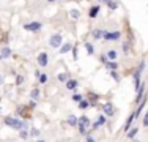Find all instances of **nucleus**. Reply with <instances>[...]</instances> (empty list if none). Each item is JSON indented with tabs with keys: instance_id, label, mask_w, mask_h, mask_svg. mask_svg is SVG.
Here are the masks:
<instances>
[{
	"instance_id": "1",
	"label": "nucleus",
	"mask_w": 148,
	"mask_h": 142,
	"mask_svg": "<svg viewBox=\"0 0 148 142\" xmlns=\"http://www.w3.org/2000/svg\"><path fill=\"white\" fill-rule=\"evenodd\" d=\"M5 125L10 126V128H13V130H17V131L25 130V128H27V123L25 122L16 119V117H11V115H6L5 117Z\"/></svg>"
},
{
	"instance_id": "2",
	"label": "nucleus",
	"mask_w": 148,
	"mask_h": 142,
	"mask_svg": "<svg viewBox=\"0 0 148 142\" xmlns=\"http://www.w3.org/2000/svg\"><path fill=\"white\" fill-rule=\"evenodd\" d=\"M90 119L87 115H82V117H79V120H77V128H79V133L80 134H87V130L91 126L90 125Z\"/></svg>"
},
{
	"instance_id": "3",
	"label": "nucleus",
	"mask_w": 148,
	"mask_h": 142,
	"mask_svg": "<svg viewBox=\"0 0 148 142\" xmlns=\"http://www.w3.org/2000/svg\"><path fill=\"white\" fill-rule=\"evenodd\" d=\"M145 68V62H140V65H139V68H137L136 71H134V88H136V92L139 90V87H140V76H142V70Z\"/></svg>"
},
{
	"instance_id": "4",
	"label": "nucleus",
	"mask_w": 148,
	"mask_h": 142,
	"mask_svg": "<svg viewBox=\"0 0 148 142\" xmlns=\"http://www.w3.org/2000/svg\"><path fill=\"white\" fill-rule=\"evenodd\" d=\"M62 41H63V35H60V33H54L49 38L51 48H60V46H62Z\"/></svg>"
},
{
	"instance_id": "5",
	"label": "nucleus",
	"mask_w": 148,
	"mask_h": 142,
	"mask_svg": "<svg viewBox=\"0 0 148 142\" xmlns=\"http://www.w3.org/2000/svg\"><path fill=\"white\" fill-rule=\"evenodd\" d=\"M41 27H43V24H41V22H38V21H33V22L25 24V26H24V30L36 33V32H40V30H41Z\"/></svg>"
},
{
	"instance_id": "6",
	"label": "nucleus",
	"mask_w": 148,
	"mask_h": 142,
	"mask_svg": "<svg viewBox=\"0 0 148 142\" xmlns=\"http://www.w3.org/2000/svg\"><path fill=\"white\" fill-rule=\"evenodd\" d=\"M120 38H121V32L115 30V32H106L103 40H106V41H117V40H120Z\"/></svg>"
},
{
	"instance_id": "7",
	"label": "nucleus",
	"mask_w": 148,
	"mask_h": 142,
	"mask_svg": "<svg viewBox=\"0 0 148 142\" xmlns=\"http://www.w3.org/2000/svg\"><path fill=\"white\" fill-rule=\"evenodd\" d=\"M36 62H38V65L40 66H47L49 65V57H47V54L46 52H40L38 54V57H36Z\"/></svg>"
},
{
	"instance_id": "8",
	"label": "nucleus",
	"mask_w": 148,
	"mask_h": 142,
	"mask_svg": "<svg viewBox=\"0 0 148 142\" xmlns=\"http://www.w3.org/2000/svg\"><path fill=\"white\" fill-rule=\"evenodd\" d=\"M103 111H104V115L112 117L115 114V108H114L112 103H104V104H103Z\"/></svg>"
},
{
	"instance_id": "9",
	"label": "nucleus",
	"mask_w": 148,
	"mask_h": 142,
	"mask_svg": "<svg viewBox=\"0 0 148 142\" xmlns=\"http://www.w3.org/2000/svg\"><path fill=\"white\" fill-rule=\"evenodd\" d=\"M143 97H145V84H140V87H139V90H137V98H136V104H139L140 101L143 99Z\"/></svg>"
},
{
	"instance_id": "10",
	"label": "nucleus",
	"mask_w": 148,
	"mask_h": 142,
	"mask_svg": "<svg viewBox=\"0 0 148 142\" xmlns=\"http://www.w3.org/2000/svg\"><path fill=\"white\" fill-rule=\"evenodd\" d=\"M99 11H101V3H98V5H93L90 8V13H88V16L91 17V19H95V17L99 14Z\"/></svg>"
},
{
	"instance_id": "11",
	"label": "nucleus",
	"mask_w": 148,
	"mask_h": 142,
	"mask_svg": "<svg viewBox=\"0 0 148 142\" xmlns=\"http://www.w3.org/2000/svg\"><path fill=\"white\" fill-rule=\"evenodd\" d=\"M134 119H136V115H134V114H131V115L128 117V120H126V123H125V128H123V130H125V133H128V131L132 128V122H134Z\"/></svg>"
},
{
	"instance_id": "12",
	"label": "nucleus",
	"mask_w": 148,
	"mask_h": 142,
	"mask_svg": "<svg viewBox=\"0 0 148 142\" xmlns=\"http://www.w3.org/2000/svg\"><path fill=\"white\" fill-rule=\"evenodd\" d=\"M104 33H106V30H101V28H95V30L91 32V37H93L95 40H101V38H104Z\"/></svg>"
},
{
	"instance_id": "13",
	"label": "nucleus",
	"mask_w": 148,
	"mask_h": 142,
	"mask_svg": "<svg viewBox=\"0 0 148 142\" xmlns=\"http://www.w3.org/2000/svg\"><path fill=\"white\" fill-rule=\"evenodd\" d=\"M106 123V117L104 115H98V119H96V122L93 123V125H91V128H93V130H96V128H99V126H103Z\"/></svg>"
},
{
	"instance_id": "14",
	"label": "nucleus",
	"mask_w": 148,
	"mask_h": 142,
	"mask_svg": "<svg viewBox=\"0 0 148 142\" xmlns=\"http://www.w3.org/2000/svg\"><path fill=\"white\" fill-rule=\"evenodd\" d=\"M66 88H68V90H76V88H77V85H79V82H77V81L76 79H68V81H66Z\"/></svg>"
},
{
	"instance_id": "15",
	"label": "nucleus",
	"mask_w": 148,
	"mask_h": 142,
	"mask_svg": "<svg viewBox=\"0 0 148 142\" xmlns=\"http://www.w3.org/2000/svg\"><path fill=\"white\" fill-rule=\"evenodd\" d=\"M77 120H79V117H76V115H68V120H66V122H68V125L69 126H77Z\"/></svg>"
},
{
	"instance_id": "16",
	"label": "nucleus",
	"mask_w": 148,
	"mask_h": 142,
	"mask_svg": "<svg viewBox=\"0 0 148 142\" xmlns=\"http://www.w3.org/2000/svg\"><path fill=\"white\" fill-rule=\"evenodd\" d=\"M137 133H139V128L137 126H134V128H131V130L126 133V136H128V139H134V137L137 136Z\"/></svg>"
},
{
	"instance_id": "17",
	"label": "nucleus",
	"mask_w": 148,
	"mask_h": 142,
	"mask_svg": "<svg viewBox=\"0 0 148 142\" xmlns=\"http://www.w3.org/2000/svg\"><path fill=\"white\" fill-rule=\"evenodd\" d=\"M85 51H87V54L88 55H93L95 54V48H93V44H91V43H88V41H85Z\"/></svg>"
},
{
	"instance_id": "18",
	"label": "nucleus",
	"mask_w": 148,
	"mask_h": 142,
	"mask_svg": "<svg viewBox=\"0 0 148 142\" xmlns=\"http://www.w3.org/2000/svg\"><path fill=\"white\" fill-rule=\"evenodd\" d=\"M73 49V46L69 44V43H66V44L60 46V54H66V52H69Z\"/></svg>"
},
{
	"instance_id": "19",
	"label": "nucleus",
	"mask_w": 148,
	"mask_h": 142,
	"mask_svg": "<svg viewBox=\"0 0 148 142\" xmlns=\"http://www.w3.org/2000/svg\"><path fill=\"white\" fill-rule=\"evenodd\" d=\"M107 59L109 60H117V57H118V54H117V51L115 49H110V51H107Z\"/></svg>"
},
{
	"instance_id": "20",
	"label": "nucleus",
	"mask_w": 148,
	"mask_h": 142,
	"mask_svg": "<svg viewBox=\"0 0 148 142\" xmlns=\"http://www.w3.org/2000/svg\"><path fill=\"white\" fill-rule=\"evenodd\" d=\"M104 66H106L107 70H117V68H118V65H117V62H115V60H109V62L106 63Z\"/></svg>"
},
{
	"instance_id": "21",
	"label": "nucleus",
	"mask_w": 148,
	"mask_h": 142,
	"mask_svg": "<svg viewBox=\"0 0 148 142\" xmlns=\"http://www.w3.org/2000/svg\"><path fill=\"white\" fill-rule=\"evenodd\" d=\"M3 57V59H8L10 55H11V49L10 48H2V54H0Z\"/></svg>"
},
{
	"instance_id": "22",
	"label": "nucleus",
	"mask_w": 148,
	"mask_h": 142,
	"mask_svg": "<svg viewBox=\"0 0 148 142\" xmlns=\"http://www.w3.org/2000/svg\"><path fill=\"white\" fill-rule=\"evenodd\" d=\"M88 97H90V99H88L90 106H91V104H96V103H98V98H99V97H98L96 93H90Z\"/></svg>"
},
{
	"instance_id": "23",
	"label": "nucleus",
	"mask_w": 148,
	"mask_h": 142,
	"mask_svg": "<svg viewBox=\"0 0 148 142\" xmlns=\"http://www.w3.org/2000/svg\"><path fill=\"white\" fill-rule=\"evenodd\" d=\"M57 79L60 81V82H66V81L69 79V76H68V73H60L57 76Z\"/></svg>"
},
{
	"instance_id": "24",
	"label": "nucleus",
	"mask_w": 148,
	"mask_h": 142,
	"mask_svg": "<svg viewBox=\"0 0 148 142\" xmlns=\"http://www.w3.org/2000/svg\"><path fill=\"white\" fill-rule=\"evenodd\" d=\"M30 98L32 99H38V98H40V88H33V90L30 92Z\"/></svg>"
},
{
	"instance_id": "25",
	"label": "nucleus",
	"mask_w": 148,
	"mask_h": 142,
	"mask_svg": "<svg viewBox=\"0 0 148 142\" xmlns=\"http://www.w3.org/2000/svg\"><path fill=\"white\" fill-rule=\"evenodd\" d=\"M106 5H107V6H109V8H110V10H112V11H114V10H117V8H118V3H117V2H115V0H109V2H107V3H106Z\"/></svg>"
},
{
	"instance_id": "26",
	"label": "nucleus",
	"mask_w": 148,
	"mask_h": 142,
	"mask_svg": "<svg viewBox=\"0 0 148 142\" xmlns=\"http://www.w3.org/2000/svg\"><path fill=\"white\" fill-rule=\"evenodd\" d=\"M79 104V109H87L90 106V103H88V99H82L80 103H77Z\"/></svg>"
},
{
	"instance_id": "27",
	"label": "nucleus",
	"mask_w": 148,
	"mask_h": 142,
	"mask_svg": "<svg viewBox=\"0 0 148 142\" xmlns=\"http://www.w3.org/2000/svg\"><path fill=\"white\" fill-rule=\"evenodd\" d=\"M110 76L115 79V82H120V81H121V77H120L118 73H117V70H110Z\"/></svg>"
},
{
	"instance_id": "28",
	"label": "nucleus",
	"mask_w": 148,
	"mask_h": 142,
	"mask_svg": "<svg viewBox=\"0 0 148 142\" xmlns=\"http://www.w3.org/2000/svg\"><path fill=\"white\" fill-rule=\"evenodd\" d=\"M38 81H40V84H46V82H47V74L41 73L40 77H38Z\"/></svg>"
},
{
	"instance_id": "29",
	"label": "nucleus",
	"mask_w": 148,
	"mask_h": 142,
	"mask_svg": "<svg viewBox=\"0 0 148 142\" xmlns=\"http://www.w3.org/2000/svg\"><path fill=\"white\" fill-rule=\"evenodd\" d=\"M82 99H84V97H82V95H79V93H74V95H73V101H76V103H80Z\"/></svg>"
},
{
	"instance_id": "30",
	"label": "nucleus",
	"mask_w": 148,
	"mask_h": 142,
	"mask_svg": "<svg viewBox=\"0 0 148 142\" xmlns=\"http://www.w3.org/2000/svg\"><path fill=\"white\" fill-rule=\"evenodd\" d=\"M69 14H71V17H74V19H79V17H80V13L77 11V10H71Z\"/></svg>"
},
{
	"instance_id": "31",
	"label": "nucleus",
	"mask_w": 148,
	"mask_h": 142,
	"mask_svg": "<svg viewBox=\"0 0 148 142\" xmlns=\"http://www.w3.org/2000/svg\"><path fill=\"white\" fill-rule=\"evenodd\" d=\"M19 136H21V139H27V137L30 136L29 133H27L25 130H21V133H19Z\"/></svg>"
},
{
	"instance_id": "32",
	"label": "nucleus",
	"mask_w": 148,
	"mask_h": 142,
	"mask_svg": "<svg viewBox=\"0 0 148 142\" xmlns=\"http://www.w3.org/2000/svg\"><path fill=\"white\" fill-rule=\"evenodd\" d=\"M121 48H123V52H126V54H128V52H129V43H123Z\"/></svg>"
},
{
	"instance_id": "33",
	"label": "nucleus",
	"mask_w": 148,
	"mask_h": 142,
	"mask_svg": "<svg viewBox=\"0 0 148 142\" xmlns=\"http://www.w3.org/2000/svg\"><path fill=\"white\" fill-rule=\"evenodd\" d=\"M38 134H40V131L36 130V128H32V131H30V136H33V137H36Z\"/></svg>"
},
{
	"instance_id": "34",
	"label": "nucleus",
	"mask_w": 148,
	"mask_h": 142,
	"mask_svg": "<svg viewBox=\"0 0 148 142\" xmlns=\"http://www.w3.org/2000/svg\"><path fill=\"white\" fill-rule=\"evenodd\" d=\"M107 62H109L107 55H106V54H103V55H101V63H103V65H106V63H107Z\"/></svg>"
},
{
	"instance_id": "35",
	"label": "nucleus",
	"mask_w": 148,
	"mask_h": 142,
	"mask_svg": "<svg viewBox=\"0 0 148 142\" xmlns=\"http://www.w3.org/2000/svg\"><path fill=\"white\" fill-rule=\"evenodd\" d=\"M71 52H73V55H74V60H77V48H76V46L71 49Z\"/></svg>"
},
{
	"instance_id": "36",
	"label": "nucleus",
	"mask_w": 148,
	"mask_h": 142,
	"mask_svg": "<svg viewBox=\"0 0 148 142\" xmlns=\"http://www.w3.org/2000/svg\"><path fill=\"white\" fill-rule=\"evenodd\" d=\"M143 126H148V111L145 114V117H143Z\"/></svg>"
},
{
	"instance_id": "37",
	"label": "nucleus",
	"mask_w": 148,
	"mask_h": 142,
	"mask_svg": "<svg viewBox=\"0 0 148 142\" xmlns=\"http://www.w3.org/2000/svg\"><path fill=\"white\" fill-rule=\"evenodd\" d=\"M85 142H96V141H95L91 136H87V141H85Z\"/></svg>"
},
{
	"instance_id": "38",
	"label": "nucleus",
	"mask_w": 148,
	"mask_h": 142,
	"mask_svg": "<svg viewBox=\"0 0 148 142\" xmlns=\"http://www.w3.org/2000/svg\"><path fill=\"white\" fill-rule=\"evenodd\" d=\"M22 81H24V77H22V76H17V84H21Z\"/></svg>"
},
{
	"instance_id": "39",
	"label": "nucleus",
	"mask_w": 148,
	"mask_h": 142,
	"mask_svg": "<svg viewBox=\"0 0 148 142\" xmlns=\"http://www.w3.org/2000/svg\"><path fill=\"white\" fill-rule=\"evenodd\" d=\"M98 2H99V3H104V5H106V3L109 2V0H98Z\"/></svg>"
},
{
	"instance_id": "40",
	"label": "nucleus",
	"mask_w": 148,
	"mask_h": 142,
	"mask_svg": "<svg viewBox=\"0 0 148 142\" xmlns=\"http://www.w3.org/2000/svg\"><path fill=\"white\" fill-rule=\"evenodd\" d=\"M49 3H54V2H57V0H47Z\"/></svg>"
},
{
	"instance_id": "41",
	"label": "nucleus",
	"mask_w": 148,
	"mask_h": 142,
	"mask_svg": "<svg viewBox=\"0 0 148 142\" xmlns=\"http://www.w3.org/2000/svg\"><path fill=\"white\" fill-rule=\"evenodd\" d=\"M36 142H44V141H36Z\"/></svg>"
},
{
	"instance_id": "42",
	"label": "nucleus",
	"mask_w": 148,
	"mask_h": 142,
	"mask_svg": "<svg viewBox=\"0 0 148 142\" xmlns=\"http://www.w3.org/2000/svg\"><path fill=\"white\" fill-rule=\"evenodd\" d=\"M0 84H2V77H0Z\"/></svg>"
},
{
	"instance_id": "43",
	"label": "nucleus",
	"mask_w": 148,
	"mask_h": 142,
	"mask_svg": "<svg viewBox=\"0 0 148 142\" xmlns=\"http://www.w3.org/2000/svg\"><path fill=\"white\" fill-rule=\"evenodd\" d=\"M2 59H3V57H2V55H0V60H2Z\"/></svg>"
},
{
	"instance_id": "44",
	"label": "nucleus",
	"mask_w": 148,
	"mask_h": 142,
	"mask_svg": "<svg viewBox=\"0 0 148 142\" xmlns=\"http://www.w3.org/2000/svg\"><path fill=\"white\" fill-rule=\"evenodd\" d=\"M0 112H2V108H0Z\"/></svg>"
},
{
	"instance_id": "45",
	"label": "nucleus",
	"mask_w": 148,
	"mask_h": 142,
	"mask_svg": "<svg viewBox=\"0 0 148 142\" xmlns=\"http://www.w3.org/2000/svg\"><path fill=\"white\" fill-rule=\"evenodd\" d=\"M134 142H139V141H134Z\"/></svg>"
}]
</instances>
